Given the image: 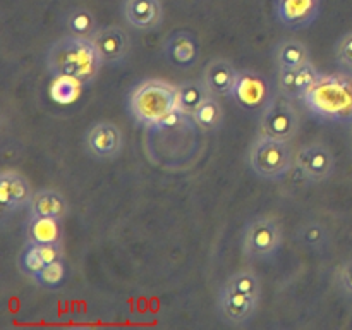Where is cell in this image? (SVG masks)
I'll return each instance as SVG.
<instances>
[{
	"mask_svg": "<svg viewBox=\"0 0 352 330\" xmlns=\"http://www.w3.org/2000/svg\"><path fill=\"white\" fill-rule=\"evenodd\" d=\"M120 12L127 26L140 33L157 31L164 23V6L160 0H122Z\"/></svg>",
	"mask_w": 352,
	"mask_h": 330,
	"instance_id": "cell-13",
	"label": "cell"
},
{
	"mask_svg": "<svg viewBox=\"0 0 352 330\" xmlns=\"http://www.w3.org/2000/svg\"><path fill=\"white\" fill-rule=\"evenodd\" d=\"M336 284L342 294L352 299V256L344 260L336 270Z\"/></svg>",
	"mask_w": 352,
	"mask_h": 330,
	"instance_id": "cell-30",
	"label": "cell"
},
{
	"mask_svg": "<svg viewBox=\"0 0 352 330\" xmlns=\"http://www.w3.org/2000/svg\"><path fill=\"white\" fill-rule=\"evenodd\" d=\"M34 191L30 181L16 170H3L0 174V203L3 213H17L28 208Z\"/></svg>",
	"mask_w": 352,
	"mask_h": 330,
	"instance_id": "cell-14",
	"label": "cell"
},
{
	"mask_svg": "<svg viewBox=\"0 0 352 330\" xmlns=\"http://www.w3.org/2000/svg\"><path fill=\"white\" fill-rule=\"evenodd\" d=\"M337 64L347 72H352V31L339 38L336 45Z\"/></svg>",
	"mask_w": 352,
	"mask_h": 330,
	"instance_id": "cell-29",
	"label": "cell"
},
{
	"mask_svg": "<svg viewBox=\"0 0 352 330\" xmlns=\"http://www.w3.org/2000/svg\"><path fill=\"white\" fill-rule=\"evenodd\" d=\"M47 69L54 79L71 78L79 86H89L100 74L103 60L91 38L64 34L48 47Z\"/></svg>",
	"mask_w": 352,
	"mask_h": 330,
	"instance_id": "cell-1",
	"label": "cell"
},
{
	"mask_svg": "<svg viewBox=\"0 0 352 330\" xmlns=\"http://www.w3.org/2000/svg\"><path fill=\"white\" fill-rule=\"evenodd\" d=\"M93 43L98 48L102 55L103 64L120 65L127 60L131 54V36L124 28L116 26H102L96 30L91 36Z\"/></svg>",
	"mask_w": 352,
	"mask_h": 330,
	"instance_id": "cell-12",
	"label": "cell"
},
{
	"mask_svg": "<svg viewBox=\"0 0 352 330\" xmlns=\"http://www.w3.org/2000/svg\"><path fill=\"white\" fill-rule=\"evenodd\" d=\"M274 60L277 69H299L311 62V54L305 41L284 38L275 45Z\"/></svg>",
	"mask_w": 352,
	"mask_h": 330,
	"instance_id": "cell-20",
	"label": "cell"
},
{
	"mask_svg": "<svg viewBox=\"0 0 352 330\" xmlns=\"http://www.w3.org/2000/svg\"><path fill=\"white\" fill-rule=\"evenodd\" d=\"M62 26H64L65 34L81 38H91L98 30L95 14L86 7H71L65 10L62 17Z\"/></svg>",
	"mask_w": 352,
	"mask_h": 330,
	"instance_id": "cell-21",
	"label": "cell"
},
{
	"mask_svg": "<svg viewBox=\"0 0 352 330\" xmlns=\"http://www.w3.org/2000/svg\"><path fill=\"white\" fill-rule=\"evenodd\" d=\"M260 134L282 141H292L301 127V116L294 105V100L277 93L274 102L258 117Z\"/></svg>",
	"mask_w": 352,
	"mask_h": 330,
	"instance_id": "cell-7",
	"label": "cell"
},
{
	"mask_svg": "<svg viewBox=\"0 0 352 330\" xmlns=\"http://www.w3.org/2000/svg\"><path fill=\"white\" fill-rule=\"evenodd\" d=\"M60 222L48 217H30L24 227L26 244H62L64 230Z\"/></svg>",
	"mask_w": 352,
	"mask_h": 330,
	"instance_id": "cell-19",
	"label": "cell"
},
{
	"mask_svg": "<svg viewBox=\"0 0 352 330\" xmlns=\"http://www.w3.org/2000/svg\"><path fill=\"white\" fill-rule=\"evenodd\" d=\"M28 215L64 220L69 215V203L65 196L55 189H38L28 205Z\"/></svg>",
	"mask_w": 352,
	"mask_h": 330,
	"instance_id": "cell-17",
	"label": "cell"
},
{
	"mask_svg": "<svg viewBox=\"0 0 352 330\" xmlns=\"http://www.w3.org/2000/svg\"><path fill=\"white\" fill-rule=\"evenodd\" d=\"M85 150L93 160L109 162L120 157L124 150V134L119 126L110 120H98L91 124L85 134Z\"/></svg>",
	"mask_w": 352,
	"mask_h": 330,
	"instance_id": "cell-8",
	"label": "cell"
},
{
	"mask_svg": "<svg viewBox=\"0 0 352 330\" xmlns=\"http://www.w3.org/2000/svg\"><path fill=\"white\" fill-rule=\"evenodd\" d=\"M133 119L151 131L172 127L184 113L177 109V86L162 79H143L129 95Z\"/></svg>",
	"mask_w": 352,
	"mask_h": 330,
	"instance_id": "cell-2",
	"label": "cell"
},
{
	"mask_svg": "<svg viewBox=\"0 0 352 330\" xmlns=\"http://www.w3.org/2000/svg\"><path fill=\"white\" fill-rule=\"evenodd\" d=\"M223 285H227L232 291L243 292V294H248L261 301V280L256 275V272L251 270V268H241V270L234 272Z\"/></svg>",
	"mask_w": 352,
	"mask_h": 330,
	"instance_id": "cell-24",
	"label": "cell"
},
{
	"mask_svg": "<svg viewBox=\"0 0 352 330\" xmlns=\"http://www.w3.org/2000/svg\"><path fill=\"white\" fill-rule=\"evenodd\" d=\"M296 167L309 184H322L336 174V157L323 143H309L296 153Z\"/></svg>",
	"mask_w": 352,
	"mask_h": 330,
	"instance_id": "cell-10",
	"label": "cell"
},
{
	"mask_svg": "<svg viewBox=\"0 0 352 330\" xmlns=\"http://www.w3.org/2000/svg\"><path fill=\"white\" fill-rule=\"evenodd\" d=\"M320 78H322V72H318V69L315 67L313 62L296 69V79H294L296 100L305 98L306 93L313 88V85H315Z\"/></svg>",
	"mask_w": 352,
	"mask_h": 330,
	"instance_id": "cell-27",
	"label": "cell"
},
{
	"mask_svg": "<svg viewBox=\"0 0 352 330\" xmlns=\"http://www.w3.org/2000/svg\"><path fill=\"white\" fill-rule=\"evenodd\" d=\"M258 308H260V299L232 291L227 285H222L217 294V315L220 322L234 329H244L250 325L256 316Z\"/></svg>",
	"mask_w": 352,
	"mask_h": 330,
	"instance_id": "cell-9",
	"label": "cell"
},
{
	"mask_svg": "<svg viewBox=\"0 0 352 330\" xmlns=\"http://www.w3.org/2000/svg\"><path fill=\"white\" fill-rule=\"evenodd\" d=\"M306 109L318 119L352 124V81L340 74H322L302 98Z\"/></svg>",
	"mask_w": 352,
	"mask_h": 330,
	"instance_id": "cell-3",
	"label": "cell"
},
{
	"mask_svg": "<svg viewBox=\"0 0 352 330\" xmlns=\"http://www.w3.org/2000/svg\"><path fill=\"white\" fill-rule=\"evenodd\" d=\"M165 58L170 62L174 67L189 71L195 67L199 60V43L198 38L189 31H174L168 34L164 43Z\"/></svg>",
	"mask_w": 352,
	"mask_h": 330,
	"instance_id": "cell-15",
	"label": "cell"
},
{
	"mask_svg": "<svg viewBox=\"0 0 352 330\" xmlns=\"http://www.w3.org/2000/svg\"><path fill=\"white\" fill-rule=\"evenodd\" d=\"M298 241L301 244H305L308 250H323V248L329 244L330 236L329 230L323 223L320 222H308L299 229L298 232Z\"/></svg>",
	"mask_w": 352,
	"mask_h": 330,
	"instance_id": "cell-25",
	"label": "cell"
},
{
	"mask_svg": "<svg viewBox=\"0 0 352 330\" xmlns=\"http://www.w3.org/2000/svg\"><path fill=\"white\" fill-rule=\"evenodd\" d=\"M294 79H296V69H277L278 93L285 95L287 98L296 100Z\"/></svg>",
	"mask_w": 352,
	"mask_h": 330,
	"instance_id": "cell-31",
	"label": "cell"
},
{
	"mask_svg": "<svg viewBox=\"0 0 352 330\" xmlns=\"http://www.w3.org/2000/svg\"><path fill=\"white\" fill-rule=\"evenodd\" d=\"M196 126L205 133L219 131L223 124V109L215 95H210L191 116Z\"/></svg>",
	"mask_w": 352,
	"mask_h": 330,
	"instance_id": "cell-23",
	"label": "cell"
},
{
	"mask_svg": "<svg viewBox=\"0 0 352 330\" xmlns=\"http://www.w3.org/2000/svg\"><path fill=\"white\" fill-rule=\"evenodd\" d=\"M229 96L237 107L260 117L265 112V109L274 102L277 93L274 91V86L267 76L254 71V69H244L237 74Z\"/></svg>",
	"mask_w": 352,
	"mask_h": 330,
	"instance_id": "cell-6",
	"label": "cell"
},
{
	"mask_svg": "<svg viewBox=\"0 0 352 330\" xmlns=\"http://www.w3.org/2000/svg\"><path fill=\"white\" fill-rule=\"evenodd\" d=\"M237 71L234 64L227 58H213L205 65L201 72V81L205 82L210 95L229 96L236 82Z\"/></svg>",
	"mask_w": 352,
	"mask_h": 330,
	"instance_id": "cell-16",
	"label": "cell"
},
{
	"mask_svg": "<svg viewBox=\"0 0 352 330\" xmlns=\"http://www.w3.org/2000/svg\"><path fill=\"white\" fill-rule=\"evenodd\" d=\"M210 96L201 79H188L177 85V109L191 117L195 110Z\"/></svg>",
	"mask_w": 352,
	"mask_h": 330,
	"instance_id": "cell-22",
	"label": "cell"
},
{
	"mask_svg": "<svg viewBox=\"0 0 352 330\" xmlns=\"http://www.w3.org/2000/svg\"><path fill=\"white\" fill-rule=\"evenodd\" d=\"M275 17L291 31L311 26L322 12V0H274Z\"/></svg>",
	"mask_w": 352,
	"mask_h": 330,
	"instance_id": "cell-11",
	"label": "cell"
},
{
	"mask_svg": "<svg viewBox=\"0 0 352 330\" xmlns=\"http://www.w3.org/2000/svg\"><path fill=\"white\" fill-rule=\"evenodd\" d=\"M65 277H67V268H65V263L62 260L52 261V263L45 265L40 272H38L36 277L33 278L40 287L43 289H58L65 282Z\"/></svg>",
	"mask_w": 352,
	"mask_h": 330,
	"instance_id": "cell-26",
	"label": "cell"
},
{
	"mask_svg": "<svg viewBox=\"0 0 352 330\" xmlns=\"http://www.w3.org/2000/svg\"><path fill=\"white\" fill-rule=\"evenodd\" d=\"M250 168L265 181H282L296 165V151L291 141L275 140L260 134L248 151Z\"/></svg>",
	"mask_w": 352,
	"mask_h": 330,
	"instance_id": "cell-4",
	"label": "cell"
},
{
	"mask_svg": "<svg viewBox=\"0 0 352 330\" xmlns=\"http://www.w3.org/2000/svg\"><path fill=\"white\" fill-rule=\"evenodd\" d=\"M284 243L280 222L272 215H256L243 227L241 248L244 256L253 260H272L278 254Z\"/></svg>",
	"mask_w": 352,
	"mask_h": 330,
	"instance_id": "cell-5",
	"label": "cell"
},
{
	"mask_svg": "<svg viewBox=\"0 0 352 330\" xmlns=\"http://www.w3.org/2000/svg\"><path fill=\"white\" fill-rule=\"evenodd\" d=\"M78 85L79 82L71 78H57L54 86H52V95H54V98L57 100V102L67 103L71 102L76 96V93H78Z\"/></svg>",
	"mask_w": 352,
	"mask_h": 330,
	"instance_id": "cell-28",
	"label": "cell"
},
{
	"mask_svg": "<svg viewBox=\"0 0 352 330\" xmlns=\"http://www.w3.org/2000/svg\"><path fill=\"white\" fill-rule=\"evenodd\" d=\"M351 134H352V129H351Z\"/></svg>",
	"mask_w": 352,
	"mask_h": 330,
	"instance_id": "cell-32",
	"label": "cell"
},
{
	"mask_svg": "<svg viewBox=\"0 0 352 330\" xmlns=\"http://www.w3.org/2000/svg\"><path fill=\"white\" fill-rule=\"evenodd\" d=\"M57 260H62V244H26L17 265L24 275L34 278L45 265Z\"/></svg>",
	"mask_w": 352,
	"mask_h": 330,
	"instance_id": "cell-18",
	"label": "cell"
}]
</instances>
